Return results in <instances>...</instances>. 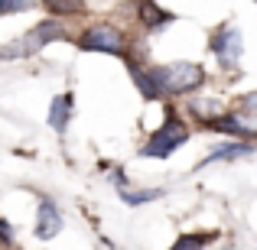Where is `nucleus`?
<instances>
[{"label":"nucleus","instance_id":"obj_3","mask_svg":"<svg viewBox=\"0 0 257 250\" xmlns=\"http://www.w3.org/2000/svg\"><path fill=\"white\" fill-rule=\"evenodd\" d=\"M186 140H189L186 120H182L179 114L173 111V107H166L163 127H157V130L150 133V140H147V146H144L140 153H144V156H153V159H166V156H173V153L179 150Z\"/></svg>","mask_w":257,"mask_h":250},{"label":"nucleus","instance_id":"obj_1","mask_svg":"<svg viewBox=\"0 0 257 250\" xmlns=\"http://www.w3.org/2000/svg\"><path fill=\"white\" fill-rule=\"evenodd\" d=\"M150 78L153 85H157L160 98L163 94H173V98H179V94H192L199 91L202 85H205V69H202L199 62H170V65H150Z\"/></svg>","mask_w":257,"mask_h":250},{"label":"nucleus","instance_id":"obj_14","mask_svg":"<svg viewBox=\"0 0 257 250\" xmlns=\"http://www.w3.org/2000/svg\"><path fill=\"white\" fill-rule=\"evenodd\" d=\"M212 240H215V234H202V231L182 234V237H176L173 250H205V244H212Z\"/></svg>","mask_w":257,"mask_h":250},{"label":"nucleus","instance_id":"obj_8","mask_svg":"<svg viewBox=\"0 0 257 250\" xmlns=\"http://www.w3.org/2000/svg\"><path fill=\"white\" fill-rule=\"evenodd\" d=\"M72 114H75V101H72V94H56L52 104H49V127L56 133H65V130H69Z\"/></svg>","mask_w":257,"mask_h":250},{"label":"nucleus","instance_id":"obj_11","mask_svg":"<svg viewBox=\"0 0 257 250\" xmlns=\"http://www.w3.org/2000/svg\"><path fill=\"white\" fill-rule=\"evenodd\" d=\"M46 10L52 13V20H62V17H78L85 10V0H39Z\"/></svg>","mask_w":257,"mask_h":250},{"label":"nucleus","instance_id":"obj_5","mask_svg":"<svg viewBox=\"0 0 257 250\" xmlns=\"http://www.w3.org/2000/svg\"><path fill=\"white\" fill-rule=\"evenodd\" d=\"M208 46H212V52L218 56V62L225 65V69H234V65L241 62V52H244L238 26H221V30H215Z\"/></svg>","mask_w":257,"mask_h":250},{"label":"nucleus","instance_id":"obj_13","mask_svg":"<svg viewBox=\"0 0 257 250\" xmlns=\"http://www.w3.org/2000/svg\"><path fill=\"white\" fill-rule=\"evenodd\" d=\"M163 198V188H140V192H131V188H120V201L124 205H147V201Z\"/></svg>","mask_w":257,"mask_h":250},{"label":"nucleus","instance_id":"obj_15","mask_svg":"<svg viewBox=\"0 0 257 250\" xmlns=\"http://www.w3.org/2000/svg\"><path fill=\"white\" fill-rule=\"evenodd\" d=\"M36 0H0V17H10V13H23V10H33Z\"/></svg>","mask_w":257,"mask_h":250},{"label":"nucleus","instance_id":"obj_4","mask_svg":"<svg viewBox=\"0 0 257 250\" xmlns=\"http://www.w3.org/2000/svg\"><path fill=\"white\" fill-rule=\"evenodd\" d=\"M72 43L78 46V49L85 52H104V56H131V39H127V33H120L117 26L111 23H94L88 26L85 33H78Z\"/></svg>","mask_w":257,"mask_h":250},{"label":"nucleus","instance_id":"obj_7","mask_svg":"<svg viewBox=\"0 0 257 250\" xmlns=\"http://www.w3.org/2000/svg\"><path fill=\"white\" fill-rule=\"evenodd\" d=\"M59 231H62V214H59L56 201L43 198L39 201V211H36V237L39 240H52Z\"/></svg>","mask_w":257,"mask_h":250},{"label":"nucleus","instance_id":"obj_12","mask_svg":"<svg viewBox=\"0 0 257 250\" xmlns=\"http://www.w3.org/2000/svg\"><path fill=\"white\" fill-rule=\"evenodd\" d=\"M254 146L251 143H228V146H218L212 156H205V163H221V159H238V156H251Z\"/></svg>","mask_w":257,"mask_h":250},{"label":"nucleus","instance_id":"obj_16","mask_svg":"<svg viewBox=\"0 0 257 250\" xmlns=\"http://www.w3.org/2000/svg\"><path fill=\"white\" fill-rule=\"evenodd\" d=\"M0 244H4V247L13 244V227H10V221H7V218H0Z\"/></svg>","mask_w":257,"mask_h":250},{"label":"nucleus","instance_id":"obj_10","mask_svg":"<svg viewBox=\"0 0 257 250\" xmlns=\"http://www.w3.org/2000/svg\"><path fill=\"white\" fill-rule=\"evenodd\" d=\"M127 72H131L137 91L144 94L147 101H157V98H160V91H157V85H153V78H150V72H147V69H140L137 62H127Z\"/></svg>","mask_w":257,"mask_h":250},{"label":"nucleus","instance_id":"obj_6","mask_svg":"<svg viewBox=\"0 0 257 250\" xmlns=\"http://www.w3.org/2000/svg\"><path fill=\"white\" fill-rule=\"evenodd\" d=\"M202 127H208V130H215V133L238 137L241 143H251V140H254V124H251V117H247V114H241V111H221L218 117L205 120Z\"/></svg>","mask_w":257,"mask_h":250},{"label":"nucleus","instance_id":"obj_9","mask_svg":"<svg viewBox=\"0 0 257 250\" xmlns=\"http://www.w3.org/2000/svg\"><path fill=\"white\" fill-rule=\"evenodd\" d=\"M137 10H140V23H144L147 30H160V26L173 23V13H170V10H163L157 0H140Z\"/></svg>","mask_w":257,"mask_h":250},{"label":"nucleus","instance_id":"obj_2","mask_svg":"<svg viewBox=\"0 0 257 250\" xmlns=\"http://www.w3.org/2000/svg\"><path fill=\"white\" fill-rule=\"evenodd\" d=\"M56 39H69V43H72L69 30H65L59 20H43V23H36L30 33H23V36H17L13 43L0 46V59H4V62L30 59V56H36L39 49H46L49 43H56Z\"/></svg>","mask_w":257,"mask_h":250}]
</instances>
